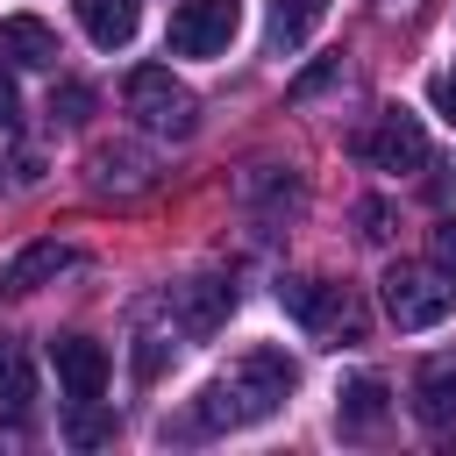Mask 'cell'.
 Masks as SVG:
<instances>
[{
	"mask_svg": "<svg viewBox=\"0 0 456 456\" xmlns=\"http://www.w3.org/2000/svg\"><path fill=\"white\" fill-rule=\"evenodd\" d=\"M0 57L21 64V71H50L57 64V28L36 21V14H7L0 21Z\"/></svg>",
	"mask_w": 456,
	"mask_h": 456,
	"instance_id": "8fae6325",
	"label": "cell"
},
{
	"mask_svg": "<svg viewBox=\"0 0 456 456\" xmlns=\"http://www.w3.org/2000/svg\"><path fill=\"white\" fill-rule=\"evenodd\" d=\"M86 107H93L86 86H57V93H50V114H64V121H86Z\"/></svg>",
	"mask_w": 456,
	"mask_h": 456,
	"instance_id": "d6986e66",
	"label": "cell"
},
{
	"mask_svg": "<svg viewBox=\"0 0 456 456\" xmlns=\"http://www.w3.org/2000/svg\"><path fill=\"white\" fill-rule=\"evenodd\" d=\"M71 7H78V28H86L100 50H128V43H135V21H142L135 0H71Z\"/></svg>",
	"mask_w": 456,
	"mask_h": 456,
	"instance_id": "5bb4252c",
	"label": "cell"
},
{
	"mask_svg": "<svg viewBox=\"0 0 456 456\" xmlns=\"http://www.w3.org/2000/svg\"><path fill=\"white\" fill-rule=\"evenodd\" d=\"M71 264H78L71 242H28V249H14V256L0 264V299H28L36 285H57Z\"/></svg>",
	"mask_w": 456,
	"mask_h": 456,
	"instance_id": "ba28073f",
	"label": "cell"
},
{
	"mask_svg": "<svg viewBox=\"0 0 456 456\" xmlns=\"http://www.w3.org/2000/svg\"><path fill=\"white\" fill-rule=\"evenodd\" d=\"M378 285H385V314H392L406 335L456 314V278H449V264H385Z\"/></svg>",
	"mask_w": 456,
	"mask_h": 456,
	"instance_id": "7a4b0ae2",
	"label": "cell"
},
{
	"mask_svg": "<svg viewBox=\"0 0 456 456\" xmlns=\"http://www.w3.org/2000/svg\"><path fill=\"white\" fill-rule=\"evenodd\" d=\"M242 192H249V200H278V207H299V185H292V178H278V164H256V171L242 178Z\"/></svg>",
	"mask_w": 456,
	"mask_h": 456,
	"instance_id": "ac0fdd59",
	"label": "cell"
},
{
	"mask_svg": "<svg viewBox=\"0 0 456 456\" xmlns=\"http://www.w3.org/2000/svg\"><path fill=\"white\" fill-rule=\"evenodd\" d=\"M278 306L314 335V342H363V306L342 292V285H328V278H285L278 285Z\"/></svg>",
	"mask_w": 456,
	"mask_h": 456,
	"instance_id": "277c9868",
	"label": "cell"
},
{
	"mask_svg": "<svg viewBox=\"0 0 456 456\" xmlns=\"http://www.w3.org/2000/svg\"><path fill=\"white\" fill-rule=\"evenodd\" d=\"M50 363H57V385H64L71 406H78V399H100V392H107V370H114L93 335H57V342H50Z\"/></svg>",
	"mask_w": 456,
	"mask_h": 456,
	"instance_id": "52a82bcc",
	"label": "cell"
},
{
	"mask_svg": "<svg viewBox=\"0 0 456 456\" xmlns=\"http://www.w3.org/2000/svg\"><path fill=\"white\" fill-rule=\"evenodd\" d=\"M292 378H299V370H292L285 349H249V356H235V363L200 392L192 428H207V435H221V428H256V420H271V413L285 406Z\"/></svg>",
	"mask_w": 456,
	"mask_h": 456,
	"instance_id": "6da1fadb",
	"label": "cell"
},
{
	"mask_svg": "<svg viewBox=\"0 0 456 456\" xmlns=\"http://www.w3.org/2000/svg\"><path fill=\"white\" fill-rule=\"evenodd\" d=\"M356 150H363L378 171H420V164H428V128H420L406 107H385V114L356 135Z\"/></svg>",
	"mask_w": 456,
	"mask_h": 456,
	"instance_id": "8992f818",
	"label": "cell"
},
{
	"mask_svg": "<svg viewBox=\"0 0 456 456\" xmlns=\"http://www.w3.org/2000/svg\"><path fill=\"white\" fill-rule=\"evenodd\" d=\"M121 100H128V114H135L150 135H192V128H200V100L171 78V64H135V71L121 78Z\"/></svg>",
	"mask_w": 456,
	"mask_h": 456,
	"instance_id": "3957f363",
	"label": "cell"
},
{
	"mask_svg": "<svg viewBox=\"0 0 456 456\" xmlns=\"http://www.w3.org/2000/svg\"><path fill=\"white\" fill-rule=\"evenodd\" d=\"M413 420L420 428H456V356H428L413 370Z\"/></svg>",
	"mask_w": 456,
	"mask_h": 456,
	"instance_id": "30bf717a",
	"label": "cell"
},
{
	"mask_svg": "<svg viewBox=\"0 0 456 456\" xmlns=\"http://www.w3.org/2000/svg\"><path fill=\"white\" fill-rule=\"evenodd\" d=\"M0 420L7 428H28L36 420V363L14 342H0Z\"/></svg>",
	"mask_w": 456,
	"mask_h": 456,
	"instance_id": "7c38bea8",
	"label": "cell"
},
{
	"mask_svg": "<svg viewBox=\"0 0 456 456\" xmlns=\"http://www.w3.org/2000/svg\"><path fill=\"white\" fill-rule=\"evenodd\" d=\"M335 399H342V406H335L342 435H378V428H385V413H392V392H385V378H349Z\"/></svg>",
	"mask_w": 456,
	"mask_h": 456,
	"instance_id": "4fadbf2b",
	"label": "cell"
},
{
	"mask_svg": "<svg viewBox=\"0 0 456 456\" xmlns=\"http://www.w3.org/2000/svg\"><path fill=\"white\" fill-rule=\"evenodd\" d=\"M242 36V0H185L171 14V50L178 57H228Z\"/></svg>",
	"mask_w": 456,
	"mask_h": 456,
	"instance_id": "5b68a950",
	"label": "cell"
},
{
	"mask_svg": "<svg viewBox=\"0 0 456 456\" xmlns=\"http://www.w3.org/2000/svg\"><path fill=\"white\" fill-rule=\"evenodd\" d=\"M64 442H71V449H100V442H114V413H100V399H78L71 420H64Z\"/></svg>",
	"mask_w": 456,
	"mask_h": 456,
	"instance_id": "2e32d148",
	"label": "cell"
},
{
	"mask_svg": "<svg viewBox=\"0 0 456 456\" xmlns=\"http://www.w3.org/2000/svg\"><path fill=\"white\" fill-rule=\"evenodd\" d=\"M164 306H178V328H185V335H214V328L228 321V306H235V285H221V278H192V285H171Z\"/></svg>",
	"mask_w": 456,
	"mask_h": 456,
	"instance_id": "9c48e42d",
	"label": "cell"
},
{
	"mask_svg": "<svg viewBox=\"0 0 456 456\" xmlns=\"http://www.w3.org/2000/svg\"><path fill=\"white\" fill-rule=\"evenodd\" d=\"M321 14H328V0H271V14H264V43L285 57V50H299V43L321 28Z\"/></svg>",
	"mask_w": 456,
	"mask_h": 456,
	"instance_id": "9a60e30c",
	"label": "cell"
},
{
	"mask_svg": "<svg viewBox=\"0 0 456 456\" xmlns=\"http://www.w3.org/2000/svg\"><path fill=\"white\" fill-rule=\"evenodd\" d=\"M335 71H342L335 57H328V64H314V71H299V78H292V100H306V93H321V86H328Z\"/></svg>",
	"mask_w": 456,
	"mask_h": 456,
	"instance_id": "ffe728a7",
	"label": "cell"
},
{
	"mask_svg": "<svg viewBox=\"0 0 456 456\" xmlns=\"http://www.w3.org/2000/svg\"><path fill=\"white\" fill-rule=\"evenodd\" d=\"M435 264H456V221L435 228Z\"/></svg>",
	"mask_w": 456,
	"mask_h": 456,
	"instance_id": "7402d4cb",
	"label": "cell"
},
{
	"mask_svg": "<svg viewBox=\"0 0 456 456\" xmlns=\"http://www.w3.org/2000/svg\"><path fill=\"white\" fill-rule=\"evenodd\" d=\"M93 171H100V185H114V178L150 185V157H135V150H100V157H93Z\"/></svg>",
	"mask_w": 456,
	"mask_h": 456,
	"instance_id": "e0dca14e",
	"label": "cell"
},
{
	"mask_svg": "<svg viewBox=\"0 0 456 456\" xmlns=\"http://www.w3.org/2000/svg\"><path fill=\"white\" fill-rule=\"evenodd\" d=\"M363 235H370V242H385V207H378V200L363 207Z\"/></svg>",
	"mask_w": 456,
	"mask_h": 456,
	"instance_id": "603a6c76",
	"label": "cell"
},
{
	"mask_svg": "<svg viewBox=\"0 0 456 456\" xmlns=\"http://www.w3.org/2000/svg\"><path fill=\"white\" fill-rule=\"evenodd\" d=\"M14 107H21V100H14V78H7V71H0V128H7V121H14Z\"/></svg>",
	"mask_w": 456,
	"mask_h": 456,
	"instance_id": "cb8c5ba5",
	"label": "cell"
},
{
	"mask_svg": "<svg viewBox=\"0 0 456 456\" xmlns=\"http://www.w3.org/2000/svg\"><path fill=\"white\" fill-rule=\"evenodd\" d=\"M435 114H442V121H456V64L435 78Z\"/></svg>",
	"mask_w": 456,
	"mask_h": 456,
	"instance_id": "44dd1931",
	"label": "cell"
}]
</instances>
